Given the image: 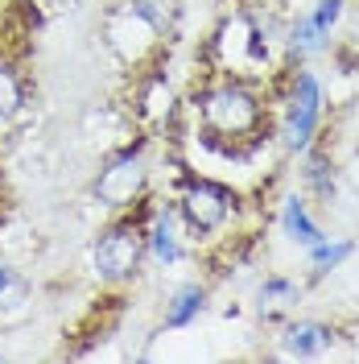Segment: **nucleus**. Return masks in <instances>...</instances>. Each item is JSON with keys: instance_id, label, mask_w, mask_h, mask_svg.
Instances as JSON below:
<instances>
[{"instance_id": "11", "label": "nucleus", "mask_w": 359, "mask_h": 364, "mask_svg": "<svg viewBox=\"0 0 359 364\" xmlns=\"http://www.w3.org/2000/svg\"><path fill=\"white\" fill-rule=\"evenodd\" d=\"M206 311V286H199V282H186V286H178L174 290V298L165 302V327H190L194 318Z\"/></svg>"}, {"instance_id": "13", "label": "nucleus", "mask_w": 359, "mask_h": 364, "mask_svg": "<svg viewBox=\"0 0 359 364\" xmlns=\"http://www.w3.org/2000/svg\"><path fill=\"white\" fill-rule=\"evenodd\" d=\"M306 182L314 186V195L322 199V203H331L335 199V166H331V158L322 154V149H306Z\"/></svg>"}, {"instance_id": "16", "label": "nucleus", "mask_w": 359, "mask_h": 364, "mask_svg": "<svg viewBox=\"0 0 359 364\" xmlns=\"http://www.w3.org/2000/svg\"><path fill=\"white\" fill-rule=\"evenodd\" d=\"M343 4H347V0H318L314 9H310V21H314L326 38H331V29H335L338 17H343Z\"/></svg>"}, {"instance_id": "10", "label": "nucleus", "mask_w": 359, "mask_h": 364, "mask_svg": "<svg viewBox=\"0 0 359 364\" xmlns=\"http://www.w3.org/2000/svg\"><path fill=\"white\" fill-rule=\"evenodd\" d=\"M281 232L289 236L293 245H302L306 252L326 240V232L310 220V207H306V199H302V195H289V199L281 203Z\"/></svg>"}, {"instance_id": "14", "label": "nucleus", "mask_w": 359, "mask_h": 364, "mask_svg": "<svg viewBox=\"0 0 359 364\" xmlns=\"http://www.w3.org/2000/svg\"><path fill=\"white\" fill-rule=\"evenodd\" d=\"M351 252H355V245H351V240H331V236H326L322 245H314V249H310V261H314V273L322 277V273L338 269V265H343V261H347Z\"/></svg>"}, {"instance_id": "9", "label": "nucleus", "mask_w": 359, "mask_h": 364, "mask_svg": "<svg viewBox=\"0 0 359 364\" xmlns=\"http://www.w3.org/2000/svg\"><path fill=\"white\" fill-rule=\"evenodd\" d=\"M33 306V290L21 269H13L9 261H0V323H21Z\"/></svg>"}, {"instance_id": "8", "label": "nucleus", "mask_w": 359, "mask_h": 364, "mask_svg": "<svg viewBox=\"0 0 359 364\" xmlns=\"http://www.w3.org/2000/svg\"><path fill=\"white\" fill-rule=\"evenodd\" d=\"M178 232H186V228H182L174 207L153 211V220H149V257H153L158 265H174V261L186 257V245H182L186 236H178Z\"/></svg>"}, {"instance_id": "1", "label": "nucleus", "mask_w": 359, "mask_h": 364, "mask_svg": "<svg viewBox=\"0 0 359 364\" xmlns=\"http://www.w3.org/2000/svg\"><path fill=\"white\" fill-rule=\"evenodd\" d=\"M194 116L206 141H223V145H260V136L269 129V104L265 95L240 75H223L215 83L194 95Z\"/></svg>"}, {"instance_id": "12", "label": "nucleus", "mask_w": 359, "mask_h": 364, "mask_svg": "<svg viewBox=\"0 0 359 364\" xmlns=\"http://www.w3.org/2000/svg\"><path fill=\"white\" fill-rule=\"evenodd\" d=\"M25 108V79L9 54H0V129L13 124Z\"/></svg>"}, {"instance_id": "4", "label": "nucleus", "mask_w": 359, "mask_h": 364, "mask_svg": "<svg viewBox=\"0 0 359 364\" xmlns=\"http://www.w3.org/2000/svg\"><path fill=\"white\" fill-rule=\"evenodd\" d=\"M236 203H240V199H236V191L223 186V182H215V178H186V186H182L174 211H178V220H182V228H186V236H190V240H206V236H219V232L231 224Z\"/></svg>"}, {"instance_id": "6", "label": "nucleus", "mask_w": 359, "mask_h": 364, "mask_svg": "<svg viewBox=\"0 0 359 364\" xmlns=\"http://www.w3.org/2000/svg\"><path fill=\"white\" fill-rule=\"evenodd\" d=\"M145 182H149V161H145V141H136L104 161V170L95 178V199L112 211H128L140 203Z\"/></svg>"}, {"instance_id": "2", "label": "nucleus", "mask_w": 359, "mask_h": 364, "mask_svg": "<svg viewBox=\"0 0 359 364\" xmlns=\"http://www.w3.org/2000/svg\"><path fill=\"white\" fill-rule=\"evenodd\" d=\"M178 17L174 0H120L104 13V42L124 67H140L161 50V38Z\"/></svg>"}, {"instance_id": "17", "label": "nucleus", "mask_w": 359, "mask_h": 364, "mask_svg": "<svg viewBox=\"0 0 359 364\" xmlns=\"http://www.w3.org/2000/svg\"><path fill=\"white\" fill-rule=\"evenodd\" d=\"M161 87H165V79H161V75H153V79H149V91H161ZM145 116H161L158 100H149V104H145Z\"/></svg>"}, {"instance_id": "5", "label": "nucleus", "mask_w": 359, "mask_h": 364, "mask_svg": "<svg viewBox=\"0 0 359 364\" xmlns=\"http://www.w3.org/2000/svg\"><path fill=\"white\" fill-rule=\"evenodd\" d=\"M322 124V83H318L314 70L297 67L285 91V108H281V136H285V149L293 154H306L314 145V133Z\"/></svg>"}, {"instance_id": "3", "label": "nucleus", "mask_w": 359, "mask_h": 364, "mask_svg": "<svg viewBox=\"0 0 359 364\" xmlns=\"http://www.w3.org/2000/svg\"><path fill=\"white\" fill-rule=\"evenodd\" d=\"M145 257H149V224L133 211H120L112 224L99 228L91 245V273L104 286H128L140 273Z\"/></svg>"}, {"instance_id": "15", "label": "nucleus", "mask_w": 359, "mask_h": 364, "mask_svg": "<svg viewBox=\"0 0 359 364\" xmlns=\"http://www.w3.org/2000/svg\"><path fill=\"white\" fill-rule=\"evenodd\" d=\"M297 286H293L289 277H269L265 286H260V306H289V302H297Z\"/></svg>"}, {"instance_id": "7", "label": "nucleus", "mask_w": 359, "mask_h": 364, "mask_svg": "<svg viewBox=\"0 0 359 364\" xmlns=\"http://www.w3.org/2000/svg\"><path fill=\"white\" fill-rule=\"evenodd\" d=\"M277 343H281V356H289V360H314L338 343V327L318 323V318H297V323L281 327Z\"/></svg>"}]
</instances>
